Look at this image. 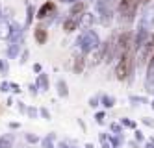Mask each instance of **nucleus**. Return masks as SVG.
<instances>
[{
    "label": "nucleus",
    "mask_w": 154,
    "mask_h": 148,
    "mask_svg": "<svg viewBox=\"0 0 154 148\" xmlns=\"http://www.w3.org/2000/svg\"><path fill=\"white\" fill-rule=\"evenodd\" d=\"M130 72H132V54L130 50H126L123 52V56H121V59L115 67V76L117 80H126Z\"/></svg>",
    "instance_id": "obj_1"
},
{
    "label": "nucleus",
    "mask_w": 154,
    "mask_h": 148,
    "mask_svg": "<svg viewBox=\"0 0 154 148\" xmlns=\"http://www.w3.org/2000/svg\"><path fill=\"white\" fill-rule=\"evenodd\" d=\"M85 13V2H76V4H72V8H71V17L72 19H78L80 20V17Z\"/></svg>",
    "instance_id": "obj_2"
},
{
    "label": "nucleus",
    "mask_w": 154,
    "mask_h": 148,
    "mask_svg": "<svg viewBox=\"0 0 154 148\" xmlns=\"http://www.w3.org/2000/svg\"><path fill=\"white\" fill-rule=\"evenodd\" d=\"M56 9V6H54V2H47V4H43L41 8H39V11H37V17L39 19H45V17H48L52 11Z\"/></svg>",
    "instance_id": "obj_3"
},
{
    "label": "nucleus",
    "mask_w": 154,
    "mask_h": 148,
    "mask_svg": "<svg viewBox=\"0 0 154 148\" xmlns=\"http://www.w3.org/2000/svg\"><path fill=\"white\" fill-rule=\"evenodd\" d=\"M119 50L121 52H126V50H130V33L128 32H125V33H121V37H119Z\"/></svg>",
    "instance_id": "obj_4"
},
{
    "label": "nucleus",
    "mask_w": 154,
    "mask_h": 148,
    "mask_svg": "<svg viewBox=\"0 0 154 148\" xmlns=\"http://www.w3.org/2000/svg\"><path fill=\"white\" fill-rule=\"evenodd\" d=\"M76 26H78V19H67L65 24H63V30L65 32H72V30H76Z\"/></svg>",
    "instance_id": "obj_5"
},
{
    "label": "nucleus",
    "mask_w": 154,
    "mask_h": 148,
    "mask_svg": "<svg viewBox=\"0 0 154 148\" xmlns=\"http://www.w3.org/2000/svg\"><path fill=\"white\" fill-rule=\"evenodd\" d=\"M35 39H37V43H45L47 41V30L45 28H37L35 30Z\"/></svg>",
    "instance_id": "obj_6"
},
{
    "label": "nucleus",
    "mask_w": 154,
    "mask_h": 148,
    "mask_svg": "<svg viewBox=\"0 0 154 148\" xmlns=\"http://www.w3.org/2000/svg\"><path fill=\"white\" fill-rule=\"evenodd\" d=\"M80 71H82V58L76 59V72H80Z\"/></svg>",
    "instance_id": "obj_7"
},
{
    "label": "nucleus",
    "mask_w": 154,
    "mask_h": 148,
    "mask_svg": "<svg viewBox=\"0 0 154 148\" xmlns=\"http://www.w3.org/2000/svg\"><path fill=\"white\" fill-rule=\"evenodd\" d=\"M149 69H150V71L154 69V54H152V58H150V63H149Z\"/></svg>",
    "instance_id": "obj_8"
},
{
    "label": "nucleus",
    "mask_w": 154,
    "mask_h": 148,
    "mask_svg": "<svg viewBox=\"0 0 154 148\" xmlns=\"http://www.w3.org/2000/svg\"><path fill=\"white\" fill-rule=\"evenodd\" d=\"M139 2H149V0H139Z\"/></svg>",
    "instance_id": "obj_9"
}]
</instances>
